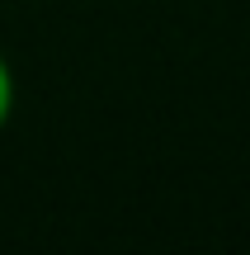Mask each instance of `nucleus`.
<instances>
[{"label":"nucleus","instance_id":"obj_1","mask_svg":"<svg viewBox=\"0 0 250 255\" xmlns=\"http://www.w3.org/2000/svg\"><path fill=\"white\" fill-rule=\"evenodd\" d=\"M9 114H14V66L0 52V128L9 123Z\"/></svg>","mask_w":250,"mask_h":255}]
</instances>
